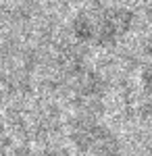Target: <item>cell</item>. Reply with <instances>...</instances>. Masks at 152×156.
Returning <instances> with one entry per match:
<instances>
[{"label":"cell","mask_w":152,"mask_h":156,"mask_svg":"<svg viewBox=\"0 0 152 156\" xmlns=\"http://www.w3.org/2000/svg\"><path fill=\"white\" fill-rule=\"evenodd\" d=\"M133 27V12L121 6H92L73 21L75 37L94 48H110L119 44Z\"/></svg>","instance_id":"6da1fadb"},{"label":"cell","mask_w":152,"mask_h":156,"mask_svg":"<svg viewBox=\"0 0 152 156\" xmlns=\"http://www.w3.org/2000/svg\"><path fill=\"white\" fill-rule=\"evenodd\" d=\"M71 137L75 146L83 152H94V154H110L119 152L121 144L115 137V133L106 129L98 119H94L92 112H83L79 119L71 127Z\"/></svg>","instance_id":"7a4b0ae2"},{"label":"cell","mask_w":152,"mask_h":156,"mask_svg":"<svg viewBox=\"0 0 152 156\" xmlns=\"http://www.w3.org/2000/svg\"><path fill=\"white\" fill-rule=\"evenodd\" d=\"M142 90H144L148 106L152 108V44L146 50V60L142 67Z\"/></svg>","instance_id":"3957f363"}]
</instances>
